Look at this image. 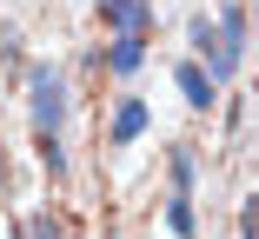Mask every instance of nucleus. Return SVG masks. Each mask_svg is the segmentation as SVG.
Instances as JSON below:
<instances>
[{"mask_svg":"<svg viewBox=\"0 0 259 239\" xmlns=\"http://www.w3.org/2000/svg\"><path fill=\"white\" fill-rule=\"evenodd\" d=\"M100 20L113 33H153V0H100Z\"/></svg>","mask_w":259,"mask_h":239,"instance_id":"obj_3","label":"nucleus"},{"mask_svg":"<svg viewBox=\"0 0 259 239\" xmlns=\"http://www.w3.org/2000/svg\"><path fill=\"white\" fill-rule=\"evenodd\" d=\"M173 80H180V93H186V107H193V113H213V93H220V86H213V73H206L199 60H180Z\"/></svg>","mask_w":259,"mask_h":239,"instance_id":"obj_4","label":"nucleus"},{"mask_svg":"<svg viewBox=\"0 0 259 239\" xmlns=\"http://www.w3.org/2000/svg\"><path fill=\"white\" fill-rule=\"evenodd\" d=\"M27 93H33V133H60V120H67V86H60V73L47 67V60L27 67Z\"/></svg>","mask_w":259,"mask_h":239,"instance_id":"obj_1","label":"nucleus"},{"mask_svg":"<svg viewBox=\"0 0 259 239\" xmlns=\"http://www.w3.org/2000/svg\"><path fill=\"white\" fill-rule=\"evenodd\" d=\"M166 226H173L180 239H193V200L180 193V186H173V200H166Z\"/></svg>","mask_w":259,"mask_h":239,"instance_id":"obj_9","label":"nucleus"},{"mask_svg":"<svg viewBox=\"0 0 259 239\" xmlns=\"http://www.w3.org/2000/svg\"><path fill=\"white\" fill-rule=\"evenodd\" d=\"M140 133H146V100H133V93H126V100L113 107V126H107V139H113V147H133Z\"/></svg>","mask_w":259,"mask_h":239,"instance_id":"obj_6","label":"nucleus"},{"mask_svg":"<svg viewBox=\"0 0 259 239\" xmlns=\"http://www.w3.org/2000/svg\"><path fill=\"white\" fill-rule=\"evenodd\" d=\"M40 166L54 173V179H67V153H60V133H40Z\"/></svg>","mask_w":259,"mask_h":239,"instance_id":"obj_10","label":"nucleus"},{"mask_svg":"<svg viewBox=\"0 0 259 239\" xmlns=\"http://www.w3.org/2000/svg\"><path fill=\"white\" fill-rule=\"evenodd\" d=\"M193 46H199V67L213 73V86H226V80L239 73V46H233V40H226L213 20H206V14L193 20Z\"/></svg>","mask_w":259,"mask_h":239,"instance_id":"obj_2","label":"nucleus"},{"mask_svg":"<svg viewBox=\"0 0 259 239\" xmlns=\"http://www.w3.org/2000/svg\"><path fill=\"white\" fill-rule=\"evenodd\" d=\"M233 46H239V54H246V7H239V0H226V7H220V20H213Z\"/></svg>","mask_w":259,"mask_h":239,"instance_id":"obj_8","label":"nucleus"},{"mask_svg":"<svg viewBox=\"0 0 259 239\" xmlns=\"http://www.w3.org/2000/svg\"><path fill=\"white\" fill-rule=\"evenodd\" d=\"M0 67H20V40H14V27H0Z\"/></svg>","mask_w":259,"mask_h":239,"instance_id":"obj_12","label":"nucleus"},{"mask_svg":"<svg viewBox=\"0 0 259 239\" xmlns=\"http://www.w3.org/2000/svg\"><path fill=\"white\" fill-rule=\"evenodd\" d=\"M146 67V33H113V46H107V73H140Z\"/></svg>","mask_w":259,"mask_h":239,"instance_id":"obj_5","label":"nucleus"},{"mask_svg":"<svg viewBox=\"0 0 259 239\" xmlns=\"http://www.w3.org/2000/svg\"><path fill=\"white\" fill-rule=\"evenodd\" d=\"M166 173H173V186H180V193H193V179H199L193 147H173V153H166Z\"/></svg>","mask_w":259,"mask_h":239,"instance_id":"obj_7","label":"nucleus"},{"mask_svg":"<svg viewBox=\"0 0 259 239\" xmlns=\"http://www.w3.org/2000/svg\"><path fill=\"white\" fill-rule=\"evenodd\" d=\"M27 239H67V219L60 213H33L27 219Z\"/></svg>","mask_w":259,"mask_h":239,"instance_id":"obj_11","label":"nucleus"}]
</instances>
